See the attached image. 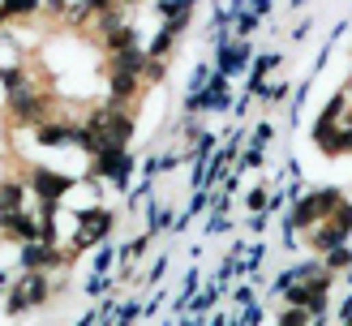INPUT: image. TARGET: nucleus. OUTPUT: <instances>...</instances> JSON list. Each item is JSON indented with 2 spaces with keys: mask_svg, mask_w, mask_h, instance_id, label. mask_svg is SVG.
<instances>
[{
  "mask_svg": "<svg viewBox=\"0 0 352 326\" xmlns=\"http://www.w3.org/2000/svg\"><path fill=\"white\" fill-rule=\"evenodd\" d=\"M47 297V279H43V271H30V275H22V284H18V292L9 297V314H26L30 305H39Z\"/></svg>",
  "mask_w": 352,
  "mask_h": 326,
  "instance_id": "obj_1",
  "label": "nucleus"
},
{
  "mask_svg": "<svg viewBox=\"0 0 352 326\" xmlns=\"http://www.w3.org/2000/svg\"><path fill=\"white\" fill-rule=\"evenodd\" d=\"M335 206H340V193H331V189H327V193H314V198L301 202L297 223H301V227H305V223H318V219H327Z\"/></svg>",
  "mask_w": 352,
  "mask_h": 326,
  "instance_id": "obj_2",
  "label": "nucleus"
},
{
  "mask_svg": "<svg viewBox=\"0 0 352 326\" xmlns=\"http://www.w3.org/2000/svg\"><path fill=\"white\" fill-rule=\"evenodd\" d=\"M30 185H35V193H43L47 202H56L60 193L69 189V181H65V176H52L47 168H35V172H30Z\"/></svg>",
  "mask_w": 352,
  "mask_h": 326,
  "instance_id": "obj_3",
  "label": "nucleus"
},
{
  "mask_svg": "<svg viewBox=\"0 0 352 326\" xmlns=\"http://www.w3.org/2000/svg\"><path fill=\"white\" fill-rule=\"evenodd\" d=\"M30 9H35V0H5V5H0V22L18 18V13H30Z\"/></svg>",
  "mask_w": 352,
  "mask_h": 326,
  "instance_id": "obj_4",
  "label": "nucleus"
},
{
  "mask_svg": "<svg viewBox=\"0 0 352 326\" xmlns=\"http://www.w3.org/2000/svg\"><path fill=\"white\" fill-rule=\"evenodd\" d=\"M305 314H310V309H292V314H288L279 326H305Z\"/></svg>",
  "mask_w": 352,
  "mask_h": 326,
  "instance_id": "obj_5",
  "label": "nucleus"
},
{
  "mask_svg": "<svg viewBox=\"0 0 352 326\" xmlns=\"http://www.w3.org/2000/svg\"><path fill=\"white\" fill-rule=\"evenodd\" d=\"M331 266H348V249H335L331 253Z\"/></svg>",
  "mask_w": 352,
  "mask_h": 326,
  "instance_id": "obj_6",
  "label": "nucleus"
}]
</instances>
